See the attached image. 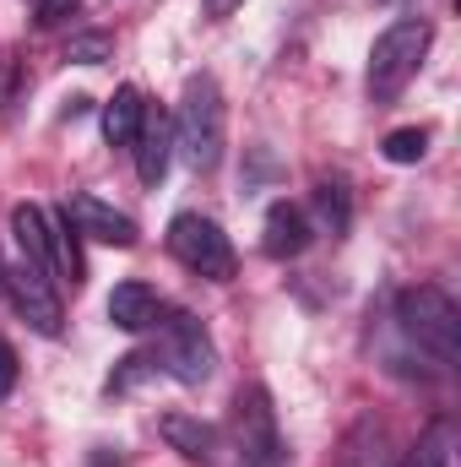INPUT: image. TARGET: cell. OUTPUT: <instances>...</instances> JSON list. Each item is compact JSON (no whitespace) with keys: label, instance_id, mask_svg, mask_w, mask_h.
Instances as JSON below:
<instances>
[{"label":"cell","instance_id":"obj_1","mask_svg":"<svg viewBox=\"0 0 461 467\" xmlns=\"http://www.w3.org/2000/svg\"><path fill=\"white\" fill-rule=\"evenodd\" d=\"M223 141H229V109H223V88L212 71L185 77L179 109H174V147L185 152V163L196 174H212L223 163Z\"/></svg>","mask_w":461,"mask_h":467},{"label":"cell","instance_id":"obj_2","mask_svg":"<svg viewBox=\"0 0 461 467\" xmlns=\"http://www.w3.org/2000/svg\"><path fill=\"white\" fill-rule=\"evenodd\" d=\"M435 44V27L424 16H396L374 49H369V71H364V88H369V104H396L407 93V82L418 77L424 55Z\"/></svg>","mask_w":461,"mask_h":467},{"label":"cell","instance_id":"obj_3","mask_svg":"<svg viewBox=\"0 0 461 467\" xmlns=\"http://www.w3.org/2000/svg\"><path fill=\"white\" fill-rule=\"evenodd\" d=\"M396 327H402L407 343L435 353L440 364H456L461 358V310H456V299L446 288H435V283H418V288L396 294Z\"/></svg>","mask_w":461,"mask_h":467},{"label":"cell","instance_id":"obj_4","mask_svg":"<svg viewBox=\"0 0 461 467\" xmlns=\"http://www.w3.org/2000/svg\"><path fill=\"white\" fill-rule=\"evenodd\" d=\"M152 364H158L163 375H174L179 386H201V380H212V369H218V348H212V337H207V327H201L196 316H169V321L158 327Z\"/></svg>","mask_w":461,"mask_h":467},{"label":"cell","instance_id":"obj_5","mask_svg":"<svg viewBox=\"0 0 461 467\" xmlns=\"http://www.w3.org/2000/svg\"><path fill=\"white\" fill-rule=\"evenodd\" d=\"M169 250H174L179 266H190L196 277H212V283H229L233 266H239L229 234L218 229L212 218H201V213H179L169 223Z\"/></svg>","mask_w":461,"mask_h":467},{"label":"cell","instance_id":"obj_6","mask_svg":"<svg viewBox=\"0 0 461 467\" xmlns=\"http://www.w3.org/2000/svg\"><path fill=\"white\" fill-rule=\"evenodd\" d=\"M233 446H239V467H282L277 408H271L266 386H244L233 397Z\"/></svg>","mask_w":461,"mask_h":467},{"label":"cell","instance_id":"obj_7","mask_svg":"<svg viewBox=\"0 0 461 467\" xmlns=\"http://www.w3.org/2000/svg\"><path fill=\"white\" fill-rule=\"evenodd\" d=\"M0 288L11 294V305H16V316L38 332V337H60L66 332V316H60V299H55V288H49V277L38 272V266H11V272H0Z\"/></svg>","mask_w":461,"mask_h":467},{"label":"cell","instance_id":"obj_8","mask_svg":"<svg viewBox=\"0 0 461 467\" xmlns=\"http://www.w3.org/2000/svg\"><path fill=\"white\" fill-rule=\"evenodd\" d=\"M60 213H66V223L82 234V239L115 244V250H130V244L141 239V234H136V223H130V218H125L119 207H109L104 196H87V191H77V196H71V202H66Z\"/></svg>","mask_w":461,"mask_h":467},{"label":"cell","instance_id":"obj_9","mask_svg":"<svg viewBox=\"0 0 461 467\" xmlns=\"http://www.w3.org/2000/svg\"><path fill=\"white\" fill-rule=\"evenodd\" d=\"M130 152H136V180H141L147 191H158V185H163V174H169V158H174V119L147 104V115H141V130H136Z\"/></svg>","mask_w":461,"mask_h":467},{"label":"cell","instance_id":"obj_10","mask_svg":"<svg viewBox=\"0 0 461 467\" xmlns=\"http://www.w3.org/2000/svg\"><path fill=\"white\" fill-rule=\"evenodd\" d=\"M310 218H304V207H293V202H271L266 207V223H261V250L271 255V261H299L304 250H310Z\"/></svg>","mask_w":461,"mask_h":467},{"label":"cell","instance_id":"obj_11","mask_svg":"<svg viewBox=\"0 0 461 467\" xmlns=\"http://www.w3.org/2000/svg\"><path fill=\"white\" fill-rule=\"evenodd\" d=\"M158 435H163L185 462H201V467L218 462V430L201 424V419H190V413H163V419H158Z\"/></svg>","mask_w":461,"mask_h":467},{"label":"cell","instance_id":"obj_12","mask_svg":"<svg viewBox=\"0 0 461 467\" xmlns=\"http://www.w3.org/2000/svg\"><path fill=\"white\" fill-rule=\"evenodd\" d=\"M109 321H115L119 332H147V327H158V288L141 283V277L115 283V294H109Z\"/></svg>","mask_w":461,"mask_h":467},{"label":"cell","instance_id":"obj_13","mask_svg":"<svg viewBox=\"0 0 461 467\" xmlns=\"http://www.w3.org/2000/svg\"><path fill=\"white\" fill-rule=\"evenodd\" d=\"M11 234H16V244H22V261L49 277V213L33 207V202H16V207H11ZM49 283H55V277H49Z\"/></svg>","mask_w":461,"mask_h":467},{"label":"cell","instance_id":"obj_14","mask_svg":"<svg viewBox=\"0 0 461 467\" xmlns=\"http://www.w3.org/2000/svg\"><path fill=\"white\" fill-rule=\"evenodd\" d=\"M304 218H315L310 229L315 234H332V239H343L353 229V196H347L343 180H321L315 191H310V213Z\"/></svg>","mask_w":461,"mask_h":467},{"label":"cell","instance_id":"obj_15","mask_svg":"<svg viewBox=\"0 0 461 467\" xmlns=\"http://www.w3.org/2000/svg\"><path fill=\"white\" fill-rule=\"evenodd\" d=\"M141 115H147L141 88H119L115 99L104 104V141H109V147H130L136 130H141Z\"/></svg>","mask_w":461,"mask_h":467},{"label":"cell","instance_id":"obj_16","mask_svg":"<svg viewBox=\"0 0 461 467\" xmlns=\"http://www.w3.org/2000/svg\"><path fill=\"white\" fill-rule=\"evenodd\" d=\"M49 277L55 283H71V288H82V250H77V239H71V223H66V213H55L49 218Z\"/></svg>","mask_w":461,"mask_h":467},{"label":"cell","instance_id":"obj_17","mask_svg":"<svg viewBox=\"0 0 461 467\" xmlns=\"http://www.w3.org/2000/svg\"><path fill=\"white\" fill-rule=\"evenodd\" d=\"M451 462H456V424L440 419L418 435V446L407 451V467H451Z\"/></svg>","mask_w":461,"mask_h":467},{"label":"cell","instance_id":"obj_18","mask_svg":"<svg viewBox=\"0 0 461 467\" xmlns=\"http://www.w3.org/2000/svg\"><path fill=\"white\" fill-rule=\"evenodd\" d=\"M380 152H385V163H424V152H429V130L424 125H402V130H391L385 141H380Z\"/></svg>","mask_w":461,"mask_h":467},{"label":"cell","instance_id":"obj_19","mask_svg":"<svg viewBox=\"0 0 461 467\" xmlns=\"http://www.w3.org/2000/svg\"><path fill=\"white\" fill-rule=\"evenodd\" d=\"M66 60H77V66H104V60H115V38H109V33H77V38L66 44Z\"/></svg>","mask_w":461,"mask_h":467},{"label":"cell","instance_id":"obj_20","mask_svg":"<svg viewBox=\"0 0 461 467\" xmlns=\"http://www.w3.org/2000/svg\"><path fill=\"white\" fill-rule=\"evenodd\" d=\"M152 369H158V364H152L147 353H125V358L115 364V375H109V391H130V386H141Z\"/></svg>","mask_w":461,"mask_h":467},{"label":"cell","instance_id":"obj_21","mask_svg":"<svg viewBox=\"0 0 461 467\" xmlns=\"http://www.w3.org/2000/svg\"><path fill=\"white\" fill-rule=\"evenodd\" d=\"M82 0H38V27H60Z\"/></svg>","mask_w":461,"mask_h":467},{"label":"cell","instance_id":"obj_22","mask_svg":"<svg viewBox=\"0 0 461 467\" xmlns=\"http://www.w3.org/2000/svg\"><path fill=\"white\" fill-rule=\"evenodd\" d=\"M11 386H16V353H11L5 337H0V402L11 397Z\"/></svg>","mask_w":461,"mask_h":467},{"label":"cell","instance_id":"obj_23","mask_svg":"<svg viewBox=\"0 0 461 467\" xmlns=\"http://www.w3.org/2000/svg\"><path fill=\"white\" fill-rule=\"evenodd\" d=\"M201 5H207V16H212V22H229L244 0H201Z\"/></svg>","mask_w":461,"mask_h":467},{"label":"cell","instance_id":"obj_24","mask_svg":"<svg viewBox=\"0 0 461 467\" xmlns=\"http://www.w3.org/2000/svg\"><path fill=\"white\" fill-rule=\"evenodd\" d=\"M0 99H5V71H0Z\"/></svg>","mask_w":461,"mask_h":467},{"label":"cell","instance_id":"obj_25","mask_svg":"<svg viewBox=\"0 0 461 467\" xmlns=\"http://www.w3.org/2000/svg\"><path fill=\"white\" fill-rule=\"evenodd\" d=\"M0 272H5V266H0Z\"/></svg>","mask_w":461,"mask_h":467}]
</instances>
